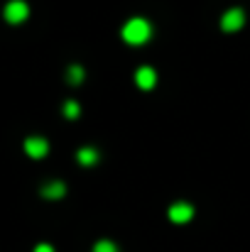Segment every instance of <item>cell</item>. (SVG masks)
I'll use <instances>...</instances> for the list:
<instances>
[{"label": "cell", "instance_id": "cell-1", "mask_svg": "<svg viewBox=\"0 0 250 252\" xmlns=\"http://www.w3.org/2000/svg\"><path fill=\"white\" fill-rule=\"evenodd\" d=\"M152 37V25L145 17H133L123 27V39L128 44H145Z\"/></svg>", "mask_w": 250, "mask_h": 252}, {"label": "cell", "instance_id": "cell-2", "mask_svg": "<svg viewBox=\"0 0 250 252\" xmlns=\"http://www.w3.org/2000/svg\"><path fill=\"white\" fill-rule=\"evenodd\" d=\"M2 17L10 22V25H20L30 17V5L25 0H10L2 10Z\"/></svg>", "mask_w": 250, "mask_h": 252}, {"label": "cell", "instance_id": "cell-3", "mask_svg": "<svg viewBox=\"0 0 250 252\" xmlns=\"http://www.w3.org/2000/svg\"><path fill=\"white\" fill-rule=\"evenodd\" d=\"M246 25V12L241 7H231L223 17H221V27L223 32H238Z\"/></svg>", "mask_w": 250, "mask_h": 252}, {"label": "cell", "instance_id": "cell-4", "mask_svg": "<svg viewBox=\"0 0 250 252\" xmlns=\"http://www.w3.org/2000/svg\"><path fill=\"white\" fill-rule=\"evenodd\" d=\"M25 152H27V157H32V159H42V157H47V152H49V142H47L44 137H27V140H25Z\"/></svg>", "mask_w": 250, "mask_h": 252}, {"label": "cell", "instance_id": "cell-5", "mask_svg": "<svg viewBox=\"0 0 250 252\" xmlns=\"http://www.w3.org/2000/svg\"><path fill=\"white\" fill-rule=\"evenodd\" d=\"M194 216V206H189L186 201H177L174 206H169V220L172 223H189Z\"/></svg>", "mask_w": 250, "mask_h": 252}, {"label": "cell", "instance_id": "cell-6", "mask_svg": "<svg viewBox=\"0 0 250 252\" xmlns=\"http://www.w3.org/2000/svg\"><path fill=\"white\" fill-rule=\"evenodd\" d=\"M135 84L140 86L143 91L155 88V86H157V71H155L152 66H140V69L135 71Z\"/></svg>", "mask_w": 250, "mask_h": 252}, {"label": "cell", "instance_id": "cell-7", "mask_svg": "<svg viewBox=\"0 0 250 252\" xmlns=\"http://www.w3.org/2000/svg\"><path fill=\"white\" fill-rule=\"evenodd\" d=\"M39 193H42L44 198H49V201H59V198L67 193V186H64V181H47Z\"/></svg>", "mask_w": 250, "mask_h": 252}, {"label": "cell", "instance_id": "cell-8", "mask_svg": "<svg viewBox=\"0 0 250 252\" xmlns=\"http://www.w3.org/2000/svg\"><path fill=\"white\" fill-rule=\"evenodd\" d=\"M76 162L83 164V167H91V164H96L98 162V152L96 150H91V147H83L76 152Z\"/></svg>", "mask_w": 250, "mask_h": 252}, {"label": "cell", "instance_id": "cell-9", "mask_svg": "<svg viewBox=\"0 0 250 252\" xmlns=\"http://www.w3.org/2000/svg\"><path fill=\"white\" fill-rule=\"evenodd\" d=\"M81 81H83V69L79 64H71V66H69V84L79 86Z\"/></svg>", "mask_w": 250, "mask_h": 252}, {"label": "cell", "instance_id": "cell-10", "mask_svg": "<svg viewBox=\"0 0 250 252\" xmlns=\"http://www.w3.org/2000/svg\"><path fill=\"white\" fill-rule=\"evenodd\" d=\"M79 113H81V108H79L76 100H67L64 103V115L67 118H79Z\"/></svg>", "mask_w": 250, "mask_h": 252}, {"label": "cell", "instance_id": "cell-11", "mask_svg": "<svg viewBox=\"0 0 250 252\" xmlns=\"http://www.w3.org/2000/svg\"><path fill=\"white\" fill-rule=\"evenodd\" d=\"M93 252H118V248L110 243V240H98L93 245Z\"/></svg>", "mask_w": 250, "mask_h": 252}, {"label": "cell", "instance_id": "cell-12", "mask_svg": "<svg viewBox=\"0 0 250 252\" xmlns=\"http://www.w3.org/2000/svg\"><path fill=\"white\" fill-rule=\"evenodd\" d=\"M35 252H54V248H52V245H47V243H42V245H37V248H35Z\"/></svg>", "mask_w": 250, "mask_h": 252}]
</instances>
